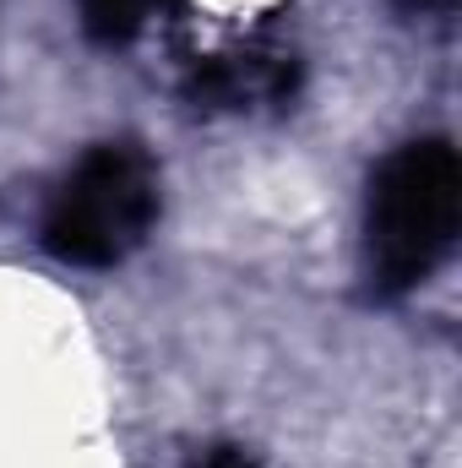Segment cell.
Returning <instances> with one entry per match:
<instances>
[{
    "label": "cell",
    "mask_w": 462,
    "mask_h": 468,
    "mask_svg": "<svg viewBox=\"0 0 462 468\" xmlns=\"http://www.w3.org/2000/svg\"><path fill=\"white\" fill-rule=\"evenodd\" d=\"M77 5H82L88 38H99V44H125V38L142 33L152 0H77Z\"/></svg>",
    "instance_id": "3"
},
{
    "label": "cell",
    "mask_w": 462,
    "mask_h": 468,
    "mask_svg": "<svg viewBox=\"0 0 462 468\" xmlns=\"http://www.w3.org/2000/svg\"><path fill=\"white\" fill-rule=\"evenodd\" d=\"M462 207V164L446 136L403 142L364 197V272L375 294L419 289L452 250Z\"/></svg>",
    "instance_id": "1"
},
{
    "label": "cell",
    "mask_w": 462,
    "mask_h": 468,
    "mask_svg": "<svg viewBox=\"0 0 462 468\" xmlns=\"http://www.w3.org/2000/svg\"><path fill=\"white\" fill-rule=\"evenodd\" d=\"M191 468H261V463H256L245 447H213L207 458H196Z\"/></svg>",
    "instance_id": "4"
},
{
    "label": "cell",
    "mask_w": 462,
    "mask_h": 468,
    "mask_svg": "<svg viewBox=\"0 0 462 468\" xmlns=\"http://www.w3.org/2000/svg\"><path fill=\"white\" fill-rule=\"evenodd\" d=\"M158 164L136 142L93 147L49 197L44 250L66 267H115L158 224Z\"/></svg>",
    "instance_id": "2"
}]
</instances>
